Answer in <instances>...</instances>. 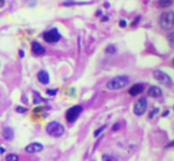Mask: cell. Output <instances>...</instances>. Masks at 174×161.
I'll list each match as a JSON object with an SVG mask.
<instances>
[{
	"label": "cell",
	"mask_w": 174,
	"mask_h": 161,
	"mask_svg": "<svg viewBox=\"0 0 174 161\" xmlns=\"http://www.w3.org/2000/svg\"><path fill=\"white\" fill-rule=\"evenodd\" d=\"M6 161H19V156L17 154H7Z\"/></svg>",
	"instance_id": "obj_17"
},
{
	"label": "cell",
	"mask_w": 174,
	"mask_h": 161,
	"mask_svg": "<svg viewBox=\"0 0 174 161\" xmlns=\"http://www.w3.org/2000/svg\"><path fill=\"white\" fill-rule=\"evenodd\" d=\"M4 5H5V0H0V8H1Z\"/></svg>",
	"instance_id": "obj_28"
},
{
	"label": "cell",
	"mask_w": 174,
	"mask_h": 161,
	"mask_svg": "<svg viewBox=\"0 0 174 161\" xmlns=\"http://www.w3.org/2000/svg\"><path fill=\"white\" fill-rule=\"evenodd\" d=\"M105 52L107 54H115L117 52V48L115 46V45H107L106 46V49H105Z\"/></svg>",
	"instance_id": "obj_15"
},
{
	"label": "cell",
	"mask_w": 174,
	"mask_h": 161,
	"mask_svg": "<svg viewBox=\"0 0 174 161\" xmlns=\"http://www.w3.org/2000/svg\"><path fill=\"white\" fill-rule=\"evenodd\" d=\"M148 96L153 97V98H158V97H161L162 96V90L160 87H156V85H151L148 88Z\"/></svg>",
	"instance_id": "obj_11"
},
{
	"label": "cell",
	"mask_w": 174,
	"mask_h": 161,
	"mask_svg": "<svg viewBox=\"0 0 174 161\" xmlns=\"http://www.w3.org/2000/svg\"><path fill=\"white\" fill-rule=\"evenodd\" d=\"M119 26H120V27H127V21H125L124 19L119 20Z\"/></svg>",
	"instance_id": "obj_24"
},
{
	"label": "cell",
	"mask_w": 174,
	"mask_h": 161,
	"mask_svg": "<svg viewBox=\"0 0 174 161\" xmlns=\"http://www.w3.org/2000/svg\"><path fill=\"white\" fill-rule=\"evenodd\" d=\"M82 110H84L82 106H74V107L69 108V109L67 110V113H66V119H67V121H68L69 123L75 122V121L79 119V116L81 115Z\"/></svg>",
	"instance_id": "obj_4"
},
{
	"label": "cell",
	"mask_w": 174,
	"mask_h": 161,
	"mask_svg": "<svg viewBox=\"0 0 174 161\" xmlns=\"http://www.w3.org/2000/svg\"><path fill=\"white\" fill-rule=\"evenodd\" d=\"M43 39L47 43H57L61 39V33L57 28H51L49 31H45L43 33Z\"/></svg>",
	"instance_id": "obj_7"
},
{
	"label": "cell",
	"mask_w": 174,
	"mask_h": 161,
	"mask_svg": "<svg viewBox=\"0 0 174 161\" xmlns=\"http://www.w3.org/2000/svg\"><path fill=\"white\" fill-rule=\"evenodd\" d=\"M147 108H148V102H147V98L144 97H141L138 98L135 104H134V114L137 115V116H142L147 111Z\"/></svg>",
	"instance_id": "obj_5"
},
{
	"label": "cell",
	"mask_w": 174,
	"mask_h": 161,
	"mask_svg": "<svg viewBox=\"0 0 174 161\" xmlns=\"http://www.w3.org/2000/svg\"><path fill=\"white\" fill-rule=\"evenodd\" d=\"M158 5L160 8H167L173 5V0H159Z\"/></svg>",
	"instance_id": "obj_14"
},
{
	"label": "cell",
	"mask_w": 174,
	"mask_h": 161,
	"mask_svg": "<svg viewBox=\"0 0 174 161\" xmlns=\"http://www.w3.org/2000/svg\"><path fill=\"white\" fill-rule=\"evenodd\" d=\"M2 136H4V139H5V140H7V141L12 140V139H13V136H15V133H13L12 128L6 127V128L2 130Z\"/></svg>",
	"instance_id": "obj_13"
},
{
	"label": "cell",
	"mask_w": 174,
	"mask_h": 161,
	"mask_svg": "<svg viewBox=\"0 0 174 161\" xmlns=\"http://www.w3.org/2000/svg\"><path fill=\"white\" fill-rule=\"evenodd\" d=\"M92 161H94V160H92Z\"/></svg>",
	"instance_id": "obj_32"
},
{
	"label": "cell",
	"mask_w": 174,
	"mask_h": 161,
	"mask_svg": "<svg viewBox=\"0 0 174 161\" xmlns=\"http://www.w3.org/2000/svg\"><path fill=\"white\" fill-rule=\"evenodd\" d=\"M160 26L163 30H171L174 26V12L173 11H166L160 15L159 19Z\"/></svg>",
	"instance_id": "obj_2"
},
{
	"label": "cell",
	"mask_w": 174,
	"mask_h": 161,
	"mask_svg": "<svg viewBox=\"0 0 174 161\" xmlns=\"http://www.w3.org/2000/svg\"><path fill=\"white\" fill-rule=\"evenodd\" d=\"M158 113H159V109H158V108L153 109V110L150 111V114H149V119H153V117H154V115H156Z\"/></svg>",
	"instance_id": "obj_21"
},
{
	"label": "cell",
	"mask_w": 174,
	"mask_h": 161,
	"mask_svg": "<svg viewBox=\"0 0 174 161\" xmlns=\"http://www.w3.org/2000/svg\"><path fill=\"white\" fill-rule=\"evenodd\" d=\"M119 127H120V124H119V123H116V124H113V127H112V130H113V132H116V130H118V129H119Z\"/></svg>",
	"instance_id": "obj_25"
},
{
	"label": "cell",
	"mask_w": 174,
	"mask_h": 161,
	"mask_svg": "<svg viewBox=\"0 0 174 161\" xmlns=\"http://www.w3.org/2000/svg\"><path fill=\"white\" fill-rule=\"evenodd\" d=\"M153 76H154L155 80H159L160 83H162V84H165L167 87H172V78L169 77L168 74H166V72H163L161 70H155L153 72Z\"/></svg>",
	"instance_id": "obj_6"
},
{
	"label": "cell",
	"mask_w": 174,
	"mask_h": 161,
	"mask_svg": "<svg viewBox=\"0 0 174 161\" xmlns=\"http://www.w3.org/2000/svg\"><path fill=\"white\" fill-rule=\"evenodd\" d=\"M33 95H35V100H33V102H35V103H40L41 101H44V98H42L41 96H38L37 93H33Z\"/></svg>",
	"instance_id": "obj_19"
},
{
	"label": "cell",
	"mask_w": 174,
	"mask_h": 161,
	"mask_svg": "<svg viewBox=\"0 0 174 161\" xmlns=\"http://www.w3.org/2000/svg\"><path fill=\"white\" fill-rule=\"evenodd\" d=\"M31 51L36 56H43L45 54V49L38 43V41H32L31 43Z\"/></svg>",
	"instance_id": "obj_9"
},
{
	"label": "cell",
	"mask_w": 174,
	"mask_h": 161,
	"mask_svg": "<svg viewBox=\"0 0 174 161\" xmlns=\"http://www.w3.org/2000/svg\"><path fill=\"white\" fill-rule=\"evenodd\" d=\"M140 20H141V17L138 15V17H137L136 19H134V21L131 23V26H136V25L138 24V21H140Z\"/></svg>",
	"instance_id": "obj_22"
},
{
	"label": "cell",
	"mask_w": 174,
	"mask_h": 161,
	"mask_svg": "<svg viewBox=\"0 0 174 161\" xmlns=\"http://www.w3.org/2000/svg\"><path fill=\"white\" fill-rule=\"evenodd\" d=\"M144 88L145 87L143 83H136V84L131 85L130 88H129L128 93H129L130 96H137V95L142 94L144 91Z\"/></svg>",
	"instance_id": "obj_8"
},
{
	"label": "cell",
	"mask_w": 174,
	"mask_h": 161,
	"mask_svg": "<svg viewBox=\"0 0 174 161\" xmlns=\"http://www.w3.org/2000/svg\"><path fill=\"white\" fill-rule=\"evenodd\" d=\"M37 80L38 82L41 83V84H44V85H47L48 83H49V74L45 71V70H41L38 74H37Z\"/></svg>",
	"instance_id": "obj_12"
},
{
	"label": "cell",
	"mask_w": 174,
	"mask_h": 161,
	"mask_svg": "<svg viewBox=\"0 0 174 161\" xmlns=\"http://www.w3.org/2000/svg\"><path fill=\"white\" fill-rule=\"evenodd\" d=\"M42 149H43V145H42V143L32 142V143H30V145H28V146L25 147V152H26V153H38V152H41Z\"/></svg>",
	"instance_id": "obj_10"
},
{
	"label": "cell",
	"mask_w": 174,
	"mask_h": 161,
	"mask_svg": "<svg viewBox=\"0 0 174 161\" xmlns=\"http://www.w3.org/2000/svg\"><path fill=\"white\" fill-rule=\"evenodd\" d=\"M45 129H47V133L50 135V136H53V137H60L64 133V127L60 122H57V121L49 122L47 124Z\"/></svg>",
	"instance_id": "obj_3"
},
{
	"label": "cell",
	"mask_w": 174,
	"mask_h": 161,
	"mask_svg": "<svg viewBox=\"0 0 174 161\" xmlns=\"http://www.w3.org/2000/svg\"><path fill=\"white\" fill-rule=\"evenodd\" d=\"M16 110H17V113H25V111H26V108L17 107V108H16Z\"/></svg>",
	"instance_id": "obj_23"
},
{
	"label": "cell",
	"mask_w": 174,
	"mask_h": 161,
	"mask_svg": "<svg viewBox=\"0 0 174 161\" xmlns=\"http://www.w3.org/2000/svg\"><path fill=\"white\" fill-rule=\"evenodd\" d=\"M19 56H20V57H24V51L20 50V51H19Z\"/></svg>",
	"instance_id": "obj_29"
},
{
	"label": "cell",
	"mask_w": 174,
	"mask_h": 161,
	"mask_svg": "<svg viewBox=\"0 0 174 161\" xmlns=\"http://www.w3.org/2000/svg\"><path fill=\"white\" fill-rule=\"evenodd\" d=\"M102 14V11H97V15H100Z\"/></svg>",
	"instance_id": "obj_31"
},
{
	"label": "cell",
	"mask_w": 174,
	"mask_h": 161,
	"mask_svg": "<svg viewBox=\"0 0 174 161\" xmlns=\"http://www.w3.org/2000/svg\"><path fill=\"white\" fill-rule=\"evenodd\" d=\"M128 83H129V77L120 75V76H116L112 80H109L106 84V88L109 90H119V89H123L124 87H127Z\"/></svg>",
	"instance_id": "obj_1"
},
{
	"label": "cell",
	"mask_w": 174,
	"mask_h": 161,
	"mask_svg": "<svg viewBox=\"0 0 174 161\" xmlns=\"http://www.w3.org/2000/svg\"><path fill=\"white\" fill-rule=\"evenodd\" d=\"M105 129H106V126H103V127H100L99 129H97V130L94 132V137H98V136L102 134V133L104 132V130H105Z\"/></svg>",
	"instance_id": "obj_18"
},
{
	"label": "cell",
	"mask_w": 174,
	"mask_h": 161,
	"mask_svg": "<svg viewBox=\"0 0 174 161\" xmlns=\"http://www.w3.org/2000/svg\"><path fill=\"white\" fill-rule=\"evenodd\" d=\"M100 20H102L103 23H104V21H106V20H109V17H107V15H103V18H102V19H100Z\"/></svg>",
	"instance_id": "obj_27"
},
{
	"label": "cell",
	"mask_w": 174,
	"mask_h": 161,
	"mask_svg": "<svg viewBox=\"0 0 174 161\" xmlns=\"http://www.w3.org/2000/svg\"><path fill=\"white\" fill-rule=\"evenodd\" d=\"M173 33H169L168 34V39H169V43H171V45H173Z\"/></svg>",
	"instance_id": "obj_26"
},
{
	"label": "cell",
	"mask_w": 174,
	"mask_h": 161,
	"mask_svg": "<svg viewBox=\"0 0 174 161\" xmlns=\"http://www.w3.org/2000/svg\"><path fill=\"white\" fill-rule=\"evenodd\" d=\"M102 161H118L117 158H115L113 155H109V154H104L102 156Z\"/></svg>",
	"instance_id": "obj_16"
},
{
	"label": "cell",
	"mask_w": 174,
	"mask_h": 161,
	"mask_svg": "<svg viewBox=\"0 0 174 161\" xmlns=\"http://www.w3.org/2000/svg\"><path fill=\"white\" fill-rule=\"evenodd\" d=\"M4 152H5V148L0 147V153H4Z\"/></svg>",
	"instance_id": "obj_30"
},
{
	"label": "cell",
	"mask_w": 174,
	"mask_h": 161,
	"mask_svg": "<svg viewBox=\"0 0 174 161\" xmlns=\"http://www.w3.org/2000/svg\"><path fill=\"white\" fill-rule=\"evenodd\" d=\"M56 93H57V89H48L47 90V94L49 96H54V95H56Z\"/></svg>",
	"instance_id": "obj_20"
}]
</instances>
